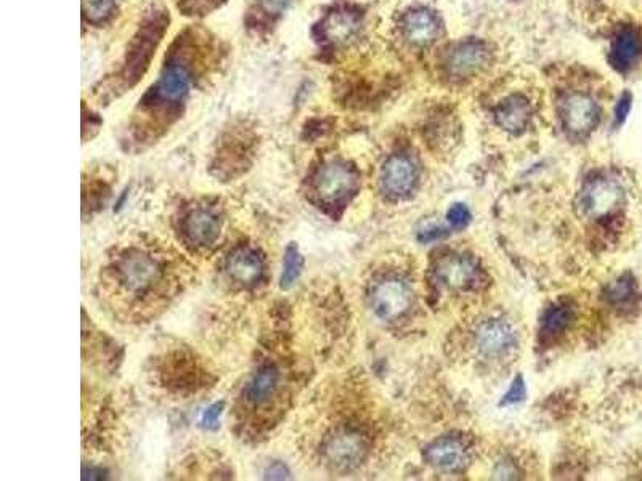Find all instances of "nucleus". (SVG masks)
<instances>
[{
  "instance_id": "9b49d317",
  "label": "nucleus",
  "mask_w": 642,
  "mask_h": 481,
  "mask_svg": "<svg viewBox=\"0 0 642 481\" xmlns=\"http://www.w3.org/2000/svg\"><path fill=\"white\" fill-rule=\"evenodd\" d=\"M435 278L448 289L466 291L479 283L480 270L477 263L466 255L443 257L434 270Z\"/></svg>"
},
{
  "instance_id": "4be33fe9",
  "label": "nucleus",
  "mask_w": 642,
  "mask_h": 481,
  "mask_svg": "<svg viewBox=\"0 0 642 481\" xmlns=\"http://www.w3.org/2000/svg\"><path fill=\"white\" fill-rule=\"evenodd\" d=\"M116 0H82V17L89 25L102 26L113 18Z\"/></svg>"
},
{
  "instance_id": "f8f14e48",
  "label": "nucleus",
  "mask_w": 642,
  "mask_h": 481,
  "mask_svg": "<svg viewBox=\"0 0 642 481\" xmlns=\"http://www.w3.org/2000/svg\"><path fill=\"white\" fill-rule=\"evenodd\" d=\"M424 459L434 469L443 472H458L466 469L471 454L466 441L458 437H442L427 446Z\"/></svg>"
},
{
  "instance_id": "1a4fd4ad",
  "label": "nucleus",
  "mask_w": 642,
  "mask_h": 481,
  "mask_svg": "<svg viewBox=\"0 0 642 481\" xmlns=\"http://www.w3.org/2000/svg\"><path fill=\"white\" fill-rule=\"evenodd\" d=\"M418 177V167L413 159L405 154H394L382 167V191L391 198H405L415 190Z\"/></svg>"
},
{
  "instance_id": "0eeeda50",
  "label": "nucleus",
  "mask_w": 642,
  "mask_h": 481,
  "mask_svg": "<svg viewBox=\"0 0 642 481\" xmlns=\"http://www.w3.org/2000/svg\"><path fill=\"white\" fill-rule=\"evenodd\" d=\"M119 281L127 291L145 292L161 278L158 260L142 251H129L116 263Z\"/></svg>"
},
{
  "instance_id": "dca6fc26",
  "label": "nucleus",
  "mask_w": 642,
  "mask_h": 481,
  "mask_svg": "<svg viewBox=\"0 0 642 481\" xmlns=\"http://www.w3.org/2000/svg\"><path fill=\"white\" fill-rule=\"evenodd\" d=\"M225 268L233 281L243 286H252L259 283L264 275V259L251 247H236L235 251L228 255Z\"/></svg>"
},
{
  "instance_id": "aec40b11",
  "label": "nucleus",
  "mask_w": 642,
  "mask_h": 481,
  "mask_svg": "<svg viewBox=\"0 0 642 481\" xmlns=\"http://www.w3.org/2000/svg\"><path fill=\"white\" fill-rule=\"evenodd\" d=\"M280 384V372L273 366H265L251 377L244 395L246 400L254 406L264 405L277 393Z\"/></svg>"
},
{
  "instance_id": "cd10ccee",
  "label": "nucleus",
  "mask_w": 642,
  "mask_h": 481,
  "mask_svg": "<svg viewBox=\"0 0 642 481\" xmlns=\"http://www.w3.org/2000/svg\"><path fill=\"white\" fill-rule=\"evenodd\" d=\"M224 409V401L209 406V408L204 411L203 419H201V424H203L204 429L216 430L217 427H219L220 416L224 414Z\"/></svg>"
},
{
  "instance_id": "5701e85b",
  "label": "nucleus",
  "mask_w": 642,
  "mask_h": 481,
  "mask_svg": "<svg viewBox=\"0 0 642 481\" xmlns=\"http://www.w3.org/2000/svg\"><path fill=\"white\" fill-rule=\"evenodd\" d=\"M302 260L301 252L296 244H289L285 251V260H283V273H281V289H291L296 284L297 279L301 276Z\"/></svg>"
},
{
  "instance_id": "a878e982",
  "label": "nucleus",
  "mask_w": 642,
  "mask_h": 481,
  "mask_svg": "<svg viewBox=\"0 0 642 481\" xmlns=\"http://www.w3.org/2000/svg\"><path fill=\"white\" fill-rule=\"evenodd\" d=\"M225 0H179V7L187 12V15H195V13H208L211 10L217 9Z\"/></svg>"
},
{
  "instance_id": "423d86ee",
  "label": "nucleus",
  "mask_w": 642,
  "mask_h": 481,
  "mask_svg": "<svg viewBox=\"0 0 642 481\" xmlns=\"http://www.w3.org/2000/svg\"><path fill=\"white\" fill-rule=\"evenodd\" d=\"M413 291L399 278L379 281L371 292V307L381 320L394 321L410 312Z\"/></svg>"
},
{
  "instance_id": "39448f33",
  "label": "nucleus",
  "mask_w": 642,
  "mask_h": 481,
  "mask_svg": "<svg viewBox=\"0 0 642 481\" xmlns=\"http://www.w3.org/2000/svg\"><path fill=\"white\" fill-rule=\"evenodd\" d=\"M368 443L357 430L342 429L331 435L323 446V457L331 469L349 472L363 464Z\"/></svg>"
},
{
  "instance_id": "9d476101",
  "label": "nucleus",
  "mask_w": 642,
  "mask_h": 481,
  "mask_svg": "<svg viewBox=\"0 0 642 481\" xmlns=\"http://www.w3.org/2000/svg\"><path fill=\"white\" fill-rule=\"evenodd\" d=\"M561 118L570 134L583 137L591 134L598 126L599 108L593 98L585 93H572L565 98Z\"/></svg>"
},
{
  "instance_id": "bb28decb",
  "label": "nucleus",
  "mask_w": 642,
  "mask_h": 481,
  "mask_svg": "<svg viewBox=\"0 0 642 481\" xmlns=\"http://www.w3.org/2000/svg\"><path fill=\"white\" fill-rule=\"evenodd\" d=\"M447 219L453 228H464L471 220V211L464 204H453L448 209Z\"/></svg>"
},
{
  "instance_id": "7c9ffc66",
  "label": "nucleus",
  "mask_w": 642,
  "mask_h": 481,
  "mask_svg": "<svg viewBox=\"0 0 642 481\" xmlns=\"http://www.w3.org/2000/svg\"><path fill=\"white\" fill-rule=\"evenodd\" d=\"M289 473L288 467L283 462H273L265 470V478L267 480H288Z\"/></svg>"
},
{
  "instance_id": "f03ea898",
  "label": "nucleus",
  "mask_w": 642,
  "mask_h": 481,
  "mask_svg": "<svg viewBox=\"0 0 642 481\" xmlns=\"http://www.w3.org/2000/svg\"><path fill=\"white\" fill-rule=\"evenodd\" d=\"M193 76L185 61L172 58L164 65L158 81L140 100L143 110H179L190 95Z\"/></svg>"
},
{
  "instance_id": "a211bd4d",
  "label": "nucleus",
  "mask_w": 642,
  "mask_h": 481,
  "mask_svg": "<svg viewBox=\"0 0 642 481\" xmlns=\"http://www.w3.org/2000/svg\"><path fill=\"white\" fill-rule=\"evenodd\" d=\"M642 53L641 34L633 26H625L618 31L610 49V63L618 71H628L636 65Z\"/></svg>"
},
{
  "instance_id": "2f4dec72",
  "label": "nucleus",
  "mask_w": 642,
  "mask_h": 481,
  "mask_svg": "<svg viewBox=\"0 0 642 481\" xmlns=\"http://www.w3.org/2000/svg\"><path fill=\"white\" fill-rule=\"evenodd\" d=\"M443 236H447V230L439 227H427L418 233V239L421 243H431V241L443 238Z\"/></svg>"
},
{
  "instance_id": "f3484780",
  "label": "nucleus",
  "mask_w": 642,
  "mask_h": 481,
  "mask_svg": "<svg viewBox=\"0 0 642 481\" xmlns=\"http://www.w3.org/2000/svg\"><path fill=\"white\" fill-rule=\"evenodd\" d=\"M495 119L509 134H522L532 119V106L522 95H511L495 108Z\"/></svg>"
},
{
  "instance_id": "b1692460",
  "label": "nucleus",
  "mask_w": 642,
  "mask_h": 481,
  "mask_svg": "<svg viewBox=\"0 0 642 481\" xmlns=\"http://www.w3.org/2000/svg\"><path fill=\"white\" fill-rule=\"evenodd\" d=\"M573 318H575V313H573L572 307H569V305H557V307H553L546 312L545 318H543V331L548 336L561 334V332L569 328Z\"/></svg>"
},
{
  "instance_id": "6e6552de",
  "label": "nucleus",
  "mask_w": 642,
  "mask_h": 481,
  "mask_svg": "<svg viewBox=\"0 0 642 481\" xmlns=\"http://www.w3.org/2000/svg\"><path fill=\"white\" fill-rule=\"evenodd\" d=\"M183 236L196 247H209L219 239L222 217L216 207L196 206L187 212L182 222Z\"/></svg>"
},
{
  "instance_id": "7ed1b4c3",
  "label": "nucleus",
  "mask_w": 642,
  "mask_h": 481,
  "mask_svg": "<svg viewBox=\"0 0 642 481\" xmlns=\"http://www.w3.org/2000/svg\"><path fill=\"white\" fill-rule=\"evenodd\" d=\"M357 186V170L342 161L325 162L312 178L313 195L326 207L347 203Z\"/></svg>"
},
{
  "instance_id": "c85d7f7f",
  "label": "nucleus",
  "mask_w": 642,
  "mask_h": 481,
  "mask_svg": "<svg viewBox=\"0 0 642 481\" xmlns=\"http://www.w3.org/2000/svg\"><path fill=\"white\" fill-rule=\"evenodd\" d=\"M525 393H527V390H525L524 379L517 377V379L512 382L509 392L504 395L501 405H516L519 401L524 400Z\"/></svg>"
},
{
  "instance_id": "20e7f679",
  "label": "nucleus",
  "mask_w": 642,
  "mask_h": 481,
  "mask_svg": "<svg viewBox=\"0 0 642 481\" xmlns=\"http://www.w3.org/2000/svg\"><path fill=\"white\" fill-rule=\"evenodd\" d=\"M626 203V191L617 178H593L583 186L580 195V211L588 219H607L610 215L617 214Z\"/></svg>"
},
{
  "instance_id": "412c9836",
  "label": "nucleus",
  "mask_w": 642,
  "mask_h": 481,
  "mask_svg": "<svg viewBox=\"0 0 642 481\" xmlns=\"http://www.w3.org/2000/svg\"><path fill=\"white\" fill-rule=\"evenodd\" d=\"M636 296H638V286H636V279L631 273H625L615 279L606 291L607 302L615 307H625V305L631 304Z\"/></svg>"
},
{
  "instance_id": "6ab92c4d",
  "label": "nucleus",
  "mask_w": 642,
  "mask_h": 481,
  "mask_svg": "<svg viewBox=\"0 0 642 481\" xmlns=\"http://www.w3.org/2000/svg\"><path fill=\"white\" fill-rule=\"evenodd\" d=\"M360 17L347 9L331 12L320 26V37L330 44H344L357 34Z\"/></svg>"
},
{
  "instance_id": "4468645a",
  "label": "nucleus",
  "mask_w": 642,
  "mask_h": 481,
  "mask_svg": "<svg viewBox=\"0 0 642 481\" xmlns=\"http://www.w3.org/2000/svg\"><path fill=\"white\" fill-rule=\"evenodd\" d=\"M476 345L485 356H503L517 345V332L508 321L487 320L479 324Z\"/></svg>"
},
{
  "instance_id": "f257e3e1",
  "label": "nucleus",
  "mask_w": 642,
  "mask_h": 481,
  "mask_svg": "<svg viewBox=\"0 0 642 481\" xmlns=\"http://www.w3.org/2000/svg\"><path fill=\"white\" fill-rule=\"evenodd\" d=\"M167 28L169 13L166 10L153 5L145 12L139 28L127 45L126 55L116 76V87L119 90L132 89L139 84L150 68L151 60L155 57L159 44L163 42Z\"/></svg>"
},
{
  "instance_id": "c756f323",
  "label": "nucleus",
  "mask_w": 642,
  "mask_h": 481,
  "mask_svg": "<svg viewBox=\"0 0 642 481\" xmlns=\"http://www.w3.org/2000/svg\"><path fill=\"white\" fill-rule=\"evenodd\" d=\"M631 102H633V98H631L630 93H623L620 100H618L617 106H615V127L622 126L625 119L628 118V114H630L631 110Z\"/></svg>"
},
{
  "instance_id": "393cba45",
  "label": "nucleus",
  "mask_w": 642,
  "mask_h": 481,
  "mask_svg": "<svg viewBox=\"0 0 642 481\" xmlns=\"http://www.w3.org/2000/svg\"><path fill=\"white\" fill-rule=\"evenodd\" d=\"M291 0H254V10H252V17H257V23H272L286 12ZM256 23V25H257Z\"/></svg>"
},
{
  "instance_id": "2eb2a0df",
  "label": "nucleus",
  "mask_w": 642,
  "mask_h": 481,
  "mask_svg": "<svg viewBox=\"0 0 642 481\" xmlns=\"http://www.w3.org/2000/svg\"><path fill=\"white\" fill-rule=\"evenodd\" d=\"M440 20L434 12L427 9H413L405 13L402 20V33L415 47H429L439 37Z\"/></svg>"
},
{
  "instance_id": "473e14b6",
  "label": "nucleus",
  "mask_w": 642,
  "mask_h": 481,
  "mask_svg": "<svg viewBox=\"0 0 642 481\" xmlns=\"http://www.w3.org/2000/svg\"><path fill=\"white\" fill-rule=\"evenodd\" d=\"M103 478H106L105 470L98 467H82V480H103Z\"/></svg>"
},
{
  "instance_id": "ddd939ff",
  "label": "nucleus",
  "mask_w": 642,
  "mask_h": 481,
  "mask_svg": "<svg viewBox=\"0 0 642 481\" xmlns=\"http://www.w3.org/2000/svg\"><path fill=\"white\" fill-rule=\"evenodd\" d=\"M490 61V50L480 41H464L448 52L445 66L453 77H469L479 73Z\"/></svg>"
}]
</instances>
